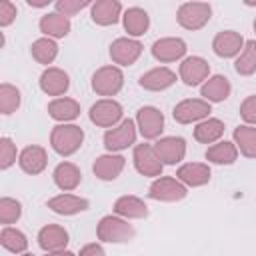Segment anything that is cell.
Wrapping results in <instances>:
<instances>
[{
  "label": "cell",
  "mask_w": 256,
  "mask_h": 256,
  "mask_svg": "<svg viewBox=\"0 0 256 256\" xmlns=\"http://www.w3.org/2000/svg\"><path fill=\"white\" fill-rule=\"evenodd\" d=\"M84 142V130L76 124H58L50 132V146L60 156H72Z\"/></svg>",
  "instance_id": "cell-1"
},
{
  "label": "cell",
  "mask_w": 256,
  "mask_h": 256,
  "mask_svg": "<svg viewBox=\"0 0 256 256\" xmlns=\"http://www.w3.org/2000/svg\"><path fill=\"white\" fill-rule=\"evenodd\" d=\"M136 230L132 224H128V220L120 218V216H104L98 226H96V236L100 242H108V244H124L130 242L134 238Z\"/></svg>",
  "instance_id": "cell-2"
},
{
  "label": "cell",
  "mask_w": 256,
  "mask_h": 256,
  "mask_svg": "<svg viewBox=\"0 0 256 256\" xmlns=\"http://www.w3.org/2000/svg\"><path fill=\"white\" fill-rule=\"evenodd\" d=\"M212 16V6L208 2H184L176 12V20L184 30H200L208 24Z\"/></svg>",
  "instance_id": "cell-3"
},
{
  "label": "cell",
  "mask_w": 256,
  "mask_h": 256,
  "mask_svg": "<svg viewBox=\"0 0 256 256\" xmlns=\"http://www.w3.org/2000/svg\"><path fill=\"white\" fill-rule=\"evenodd\" d=\"M124 86V74L118 66H102L92 74V90L98 96H116Z\"/></svg>",
  "instance_id": "cell-4"
},
{
  "label": "cell",
  "mask_w": 256,
  "mask_h": 256,
  "mask_svg": "<svg viewBox=\"0 0 256 256\" xmlns=\"http://www.w3.org/2000/svg\"><path fill=\"white\" fill-rule=\"evenodd\" d=\"M188 188L174 176H160L148 188V198L158 202H178L186 198Z\"/></svg>",
  "instance_id": "cell-5"
},
{
  "label": "cell",
  "mask_w": 256,
  "mask_h": 256,
  "mask_svg": "<svg viewBox=\"0 0 256 256\" xmlns=\"http://www.w3.org/2000/svg\"><path fill=\"white\" fill-rule=\"evenodd\" d=\"M90 122L100 128H114L122 120V104L114 98H102L90 106Z\"/></svg>",
  "instance_id": "cell-6"
},
{
  "label": "cell",
  "mask_w": 256,
  "mask_h": 256,
  "mask_svg": "<svg viewBox=\"0 0 256 256\" xmlns=\"http://www.w3.org/2000/svg\"><path fill=\"white\" fill-rule=\"evenodd\" d=\"M210 112H212V106L204 98H186L174 106L172 116L178 124H192V122L206 120Z\"/></svg>",
  "instance_id": "cell-7"
},
{
  "label": "cell",
  "mask_w": 256,
  "mask_h": 256,
  "mask_svg": "<svg viewBox=\"0 0 256 256\" xmlns=\"http://www.w3.org/2000/svg\"><path fill=\"white\" fill-rule=\"evenodd\" d=\"M134 142H136V122L130 118L122 120L118 126L106 130V134H104V146L110 154L126 150Z\"/></svg>",
  "instance_id": "cell-8"
},
{
  "label": "cell",
  "mask_w": 256,
  "mask_h": 256,
  "mask_svg": "<svg viewBox=\"0 0 256 256\" xmlns=\"http://www.w3.org/2000/svg\"><path fill=\"white\" fill-rule=\"evenodd\" d=\"M132 160H134V168L142 176H148V178H160L162 176L164 164H162V160L156 154L152 144H136Z\"/></svg>",
  "instance_id": "cell-9"
},
{
  "label": "cell",
  "mask_w": 256,
  "mask_h": 256,
  "mask_svg": "<svg viewBox=\"0 0 256 256\" xmlns=\"http://www.w3.org/2000/svg\"><path fill=\"white\" fill-rule=\"evenodd\" d=\"M136 128L140 130L142 138L156 140L164 130V114L156 106H142L136 112Z\"/></svg>",
  "instance_id": "cell-10"
},
{
  "label": "cell",
  "mask_w": 256,
  "mask_h": 256,
  "mask_svg": "<svg viewBox=\"0 0 256 256\" xmlns=\"http://www.w3.org/2000/svg\"><path fill=\"white\" fill-rule=\"evenodd\" d=\"M142 50H144V46L130 36L128 38H116L110 44V58L118 66H132L140 58Z\"/></svg>",
  "instance_id": "cell-11"
},
{
  "label": "cell",
  "mask_w": 256,
  "mask_h": 256,
  "mask_svg": "<svg viewBox=\"0 0 256 256\" xmlns=\"http://www.w3.org/2000/svg\"><path fill=\"white\" fill-rule=\"evenodd\" d=\"M178 74H180V80L186 86H198V84H202V82L208 80V76H210V64L202 56H188V58L182 60Z\"/></svg>",
  "instance_id": "cell-12"
},
{
  "label": "cell",
  "mask_w": 256,
  "mask_h": 256,
  "mask_svg": "<svg viewBox=\"0 0 256 256\" xmlns=\"http://www.w3.org/2000/svg\"><path fill=\"white\" fill-rule=\"evenodd\" d=\"M154 150L160 156L162 164L174 166V164L182 162L186 156V140L182 136H164V138L156 140Z\"/></svg>",
  "instance_id": "cell-13"
},
{
  "label": "cell",
  "mask_w": 256,
  "mask_h": 256,
  "mask_svg": "<svg viewBox=\"0 0 256 256\" xmlns=\"http://www.w3.org/2000/svg\"><path fill=\"white\" fill-rule=\"evenodd\" d=\"M244 44L246 42H244L242 34H238L234 30H222L214 36L212 50L220 58H238L240 52L244 50Z\"/></svg>",
  "instance_id": "cell-14"
},
{
  "label": "cell",
  "mask_w": 256,
  "mask_h": 256,
  "mask_svg": "<svg viewBox=\"0 0 256 256\" xmlns=\"http://www.w3.org/2000/svg\"><path fill=\"white\" fill-rule=\"evenodd\" d=\"M70 88V76L56 66H48L42 74H40V90L48 96H56L62 98Z\"/></svg>",
  "instance_id": "cell-15"
},
{
  "label": "cell",
  "mask_w": 256,
  "mask_h": 256,
  "mask_svg": "<svg viewBox=\"0 0 256 256\" xmlns=\"http://www.w3.org/2000/svg\"><path fill=\"white\" fill-rule=\"evenodd\" d=\"M184 54H186V42L182 38L168 36V38H160L152 44V56L162 64L176 62V60L184 58Z\"/></svg>",
  "instance_id": "cell-16"
},
{
  "label": "cell",
  "mask_w": 256,
  "mask_h": 256,
  "mask_svg": "<svg viewBox=\"0 0 256 256\" xmlns=\"http://www.w3.org/2000/svg\"><path fill=\"white\" fill-rule=\"evenodd\" d=\"M210 166L208 164H202V162H186L182 164L178 170H176V178L188 188H198V186H204L210 182Z\"/></svg>",
  "instance_id": "cell-17"
},
{
  "label": "cell",
  "mask_w": 256,
  "mask_h": 256,
  "mask_svg": "<svg viewBox=\"0 0 256 256\" xmlns=\"http://www.w3.org/2000/svg\"><path fill=\"white\" fill-rule=\"evenodd\" d=\"M176 82V72H172L170 68L166 66H158V68H152L148 72H144L138 80V84L148 90V92H162L166 88H170L172 84Z\"/></svg>",
  "instance_id": "cell-18"
},
{
  "label": "cell",
  "mask_w": 256,
  "mask_h": 256,
  "mask_svg": "<svg viewBox=\"0 0 256 256\" xmlns=\"http://www.w3.org/2000/svg\"><path fill=\"white\" fill-rule=\"evenodd\" d=\"M18 164H20L22 172H26V174H30V176H36V174L44 172V168H46V164H48V154H46V150H44L42 146L32 144V146H26V148L20 152Z\"/></svg>",
  "instance_id": "cell-19"
},
{
  "label": "cell",
  "mask_w": 256,
  "mask_h": 256,
  "mask_svg": "<svg viewBox=\"0 0 256 256\" xmlns=\"http://www.w3.org/2000/svg\"><path fill=\"white\" fill-rule=\"evenodd\" d=\"M124 164H126L124 156H120V154H110V152H108V154H102V156H98V158L94 160L92 170H94L96 178L110 182V180H116V178L122 174Z\"/></svg>",
  "instance_id": "cell-20"
},
{
  "label": "cell",
  "mask_w": 256,
  "mask_h": 256,
  "mask_svg": "<svg viewBox=\"0 0 256 256\" xmlns=\"http://www.w3.org/2000/svg\"><path fill=\"white\" fill-rule=\"evenodd\" d=\"M68 244V232L60 224H46L38 232V246L46 252L64 250Z\"/></svg>",
  "instance_id": "cell-21"
},
{
  "label": "cell",
  "mask_w": 256,
  "mask_h": 256,
  "mask_svg": "<svg viewBox=\"0 0 256 256\" xmlns=\"http://www.w3.org/2000/svg\"><path fill=\"white\" fill-rule=\"evenodd\" d=\"M88 206H90V202L76 194H58L48 200V208L60 216H74L78 212L88 210Z\"/></svg>",
  "instance_id": "cell-22"
},
{
  "label": "cell",
  "mask_w": 256,
  "mask_h": 256,
  "mask_svg": "<svg viewBox=\"0 0 256 256\" xmlns=\"http://www.w3.org/2000/svg\"><path fill=\"white\" fill-rule=\"evenodd\" d=\"M90 16L98 26H112L122 16V4L118 0H98L92 4Z\"/></svg>",
  "instance_id": "cell-23"
},
{
  "label": "cell",
  "mask_w": 256,
  "mask_h": 256,
  "mask_svg": "<svg viewBox=\"0 0 256 256\" xmlns=\"http://www.w3.org/2000/svg\"><path fill=\"white\" fill-rule=\"evenodd\" d=\"M116 216L120 218H126V220H140V218H146L148 216V206L142 198L138 196H132V194H126V196H120L116 202H114V208Z\"/></svg>",
  "instance_id": "cell-24"
},
{
  "label": "cell",
  "mask_w": 256,
  "mask_h": 256,
  "mask_svg": "<svg viewBox=\"0 0 256 256\" xmlns=\"http://www.w3.org/2000/svg\"><path fill=\"white\" fill-rule=\"evenodd\" d=\"M52 178H54V184L64 190V192H72L78 188L80 180H82V172L80 168L74 164V162H60L54 172H52Z\"/></svg>",
  "instance_id": "cell-25"
},
{
  "label": "cell",
  "mask_w": 256,
  "mask_h": 256,
  "mask_svg": "<svg viewBox=\"0 0 256 256\" xmlns=\"http://www.w3.org/2000/svg\"><path fill=\"white\" fill-rule=\"evenodd\" d=\"M122 24H124V30L128 32V36H142L148 32L150 28V16L144 8H138V6H132L128 10H124L122 14Z\"/></svg>",
  "instance_id": "cell-26"
},
{
  "label": "cell",
  "mask_w": 256,
  "mask_h": 256,
  "mask_svg": "<svg viewBox=\"0 0 256 256\" xmlns=\"http://www.w3.org/2000/svg\"><path fill=\"white\" fill-rule=\"evenodd\" d=\"M232 92V86H230V80L222 74H214L210 76L202 88H200V94L206 102H224Z\"/></svg>",
  "instance_id": "cell-27"
},
{
  "label": "cell",
  "mask_w": 256,
  "mask_h": 256,
  "mask_svg": "<svg viewBox=\"0 0 256 256\" xmlns=\"http://www.w3.org/2000/svg\"><path fill=\"white\" fill-rule=\"evenodd\" d=\"M40 26V32L46 34V38H64L68 36L72 24H70V18L58 14V12H50V14H44L38 22Z\"/></svg>",
  "instance_id": "cell-28"
},
{
  "label": "cell",
  "mask_w": 256,
  "mask_h": 256,
  "mask_svg": "<svg viewBox=\"0 0 256 256\" xmlns=\"http://www.w3.org/2000/svg\"><path fill=\"white\" fill-rule=\"evenodd\" d=\"M48 114L50 118H54L56 122H72L80 116V104L74 100V98H54L50 104H48Z\"/></svg>",
  "instance_id": "cell-29"
},
{
  "label": "cell",
  "mask_w": 256,
  "mask_h": 256,
  "mask_svg": "<svg viewBox=\"0 0 256 256\" xmlns=\"http://www.w3.org/2000/svg\"><path fill=\"white\" fill-rule=\"evenodd\" d=\"M224 134V122L220 118H206L196 124L194 128V138L200 144H216L220 142Z\"/></svg>",
  "instance_id": "cell-30"
},
{
  "label": "cell",
  "mask_w": 256,
  "mask_h": 256,
  "mask_svg": "<svg viewBox=\"0 0 256 256\" xmlns=\"http://www.w3.org/2000/svg\"><path fill=\"white\" fill-rule=\"evenodd\" d=\"M238 158V148L234 142H228V140H220L212 146H208L206 150V160L212 162V164H234Z\"/></svg>",
  "instance_id": "cell-31"
},
{
  "label": "cell",
  "mask_w": 256,
  "mask_h": 256,
  "mask_svg": "<svg viewBox=\"0 0 256 256\" xmlns=\"http://www.w3.org/2000/svg\"><path fill=\"white\" fill-rule=\"evenodd\" d=\"M234 144L242 156L256 158V128L248 124L234 128Z\"/></svg>",
  "instance_id": "cell-32"
},
{
  "label": "cell",
  "mask_w": 256,
  "mask_h": 256,
  "mask_svg": "<svg viewBox=\"0 0 256 256\" xmlns=\"http://www.w3.org/2000/svg\"><path fill=\"white\" fill-rule=\"evenodd\" d=\"M30 54H32V58H34L38 64L48 66V64H52L54 58L58 56V44H56L52 38H46V36H44V38H38L36 42H32Z\"/></svg>",
  "instance_id": "cell-33"
},
{
  "label": "cell",
  "mask_w": 256,
  "mask_h": 256,
  "mask_svg": "<svg viewBox=\"0 0 256 256\" xmlns=\"http://www.w3.org/2000/svg\"><path fill=\"white\" fill-rule=\"evenodd\" d=\"M0 244L8 252H14V254H22L28 248L26 234L20 232L18 228H12V226H4L2 228V232H0Z\"/></svg>",
  "instance_id": "cell-34"
},
{
  "label": "cell",
  "mask_w": 256,
  "mask_h": 256,
  "mask_svg": "<svg viewBox=\"0 0 256 256\" xmlns=\"http://www.w3.org/2000/svg\"><path fill=\"white\" fill-rule=\"evenodd\" d=\"M234 70L240 76H250L256 72V40H246L244 50L234 62Z\"/></svg>",
  "instance_id": "cell-35"
},
{
  "label": "cell",
  "mask_w": 256,
  "mask_h": 256,
  "mask_svg": "<svg viewBox=\"0 0 256 256\" xmlns=\"http://www.w3.org/2000/svg\"><path fill=\"white\" fill-rule=\"evenodd\" d=\"M20 100H22V96H20V90L16 86H12L8 82H4L0 86V112L4 116L16 112L20 108Z\"/></svg>",
  "instance_id": "cell-36"
},
{
  "label": "cell",
  "mask_w": 256,
  "mask_h": 256,
  "mask_svg": "<svg viewBox=\"0 0 256 256\" xmlns=\"http://www.w3.org/2000/svg\"><path fill=\"white\" fill-rule=\"evenodd\" d=\"M20 216H22V204H20L18 200L8 198V196L0 198V222H2L4 226L14 224Z\"/></svg>",
  "instance_id": "cell-37"
},
{
  "label": "cell",
  "mask_w": 256,
  "mask_h": 256,
  "mask_svg": "<svg viewBox=\"0 0 256 256\" xmlns=\"http://www.w3.org/2000/svg\"><path fill=\"white\" fill-rule=\"evenodd\" d=\"M14 162H16V144L8 136H2L0 138V168L8 170Z\"/></svg>",
  "instance_id": "cell-38"
},
{
  "label": "cell",
  "mask_w": 256,
  "mask_h": 256,
  "mask_svg": "<svg viewBox=\"0 0 256 256\" xmlns=\"http://www.w3.org/2000/svg\"><path fill=\"white\" fill-rule=\"evenodd\" d=\"M54 6H56V12H58V14L70 18V16H74L76 12H80L82 8L90 6V2H88V0H82V2H80V0H58Z\"/></svg>",
  "instance_id": "cell-39"
},
{
  "label": "cell",
  "mask_w": 256,
  "mask_h": 256,
  "mask_svg": "<svg viewBox=\"0 0 256 256\" xmlns=\"http://www.w3.org/2000/svg\"><path fill=\"white\" fill-rule=\"evenodd\" d=\"M240 116H242V120H244L248 126L256 124V94L246 96V98L242 100V104H240Z\"/></svg>",
  "instance_id": "cell-40"
},
{
  "label": "cell",
  "mask_w": 256,
  "mask_h": 256,
  "mask_svg": "<svg viewBox=\"0 0 256 256\" xmlns=\"http://www.w3.org/2000/svg\"><path fill=\"white\" fill-rule=\"evenodd\" d=\"M14 18H16V6H14L10 0H4V2L0 4V26H2V28L10 26V24L14 22Z\"/></svg>",
  "instance_id": "cell-41"
},
{
  "label": "cell",
  "mask_w": 256,
  "mask_h": 256,
  "mask_svg": "<svg viewBox=\"0 0 256 256\" xmlns=\"http://www.w3.org/2000/svg\"><path fill=\"white\" fill-rule=\"evenodd\" d=\"M78 256H106V252H104V248L98 242H90V244H86V246L80 248V254Z\"/></svg>",
  "instance_id": "cell-42"
},
{
  "label": "cell",
  "mask_w": 256,
  "mask_h": 256,
  "mask_svg": "<svg viewBox=\"0 0 256 256\" xmlns=\"http://www.w3.org/2000/svg\"><path fill=\"white\" fill-rule=\"evenodd\" d=\"M46 256H76L70 250H58V252H46Z\"/></svg>",
  "instance_id": "cell-43"
},
{
  "label": "cell",
  "mask_w": 256,
  "mask_h": 256,
  "mask_svg": "<svg viewBox=\"0 0 256 256\" xmlns=\"http://www.w3.org/2000/svg\"><path fill=\"white\" fill-rule=\"evenodd\" d=\"M28 6H34V8H42V6H48V0H28Z\"/></svg>",
  "instance_id": "cell-44"
},
{
  "label": "cell",
  "mask_w": 256,
  "mask_h": 256,
  "mask_svg": "<svg viewBox=\"0 0 256 256\" xmlns=\"http://www.w3.org/2000/svg\"><path fill=\"white\" fill-rule=\"evenodd\" d=\"M22 256H34V254H30V252H24V254H22Z\"/></svg>",
  "instance_id": "cell-45"
},
{
  "label": "cell",
  "mask_w": 256,
  "mask_h": 256,
  "mask_svg": "<svg viewBox=\"0 0 256 256\" xmlns=\"http://www.w3.org/2000/svg\"><path fill=\"white\" fill-rule=\"evenodd\" d=\"M254 32H256V20H254Z\"/></svg>",
  "instance_id": "cell-46"
}]
</instances>
